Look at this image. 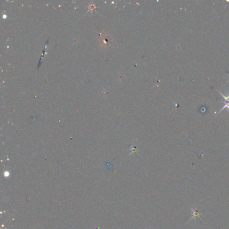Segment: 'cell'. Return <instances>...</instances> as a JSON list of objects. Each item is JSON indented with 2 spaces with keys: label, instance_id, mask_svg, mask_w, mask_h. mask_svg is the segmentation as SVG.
Here are the masks:
<instances>
[{
  "label": "cell",
  "instance_id": "cell-1",
  "mask_svg": "<svg viewBox=\"0 0 229 229\" xmlns=\"http://www.w3.org/2000/svg\"><path fill=\"white\" fill-rule=\"evenodd\" d=\"M191 210H192V211L193 212V216H192V217L191 218L190 220H192V219L196 218H197V217H201V214H200V212H198V211L196 210H194V209H192V208L191 209Z\"/></svg>",
  "mask_w": 229,
  "mask_h": 229
}]
</instances>
